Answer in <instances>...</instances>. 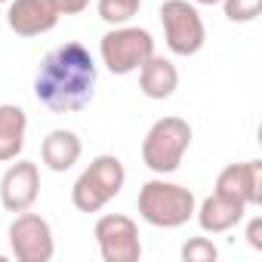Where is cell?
I'll return each instance as SVG.
<instances>
[{"label":"cell","mask_w":262,"mask_h":262,"mask_svg":"<svg viewBox=\"0 0 262 262\" xmlns=\"http://www.w3.org/2000/svg\"><path fill=\"white\" fill-rule=\"evenodd\" d=\"M96 80H99V71H96L93 53L83 43L68 40L43 56L34 74V96L50 111L71 114V111H83L93 102Z\"/></svg>","instance_id":"obj_1"},{"label":"cell","mask_w":262,"mask_h":262,"mask_svg":"<svg viewBox=\"0 0 262 262\" xmlns=\"http://www.w3.org/2000/svg\"><path fill=\"white\" fill-rule=\"evenodd\" d=\"M139 216L155 225V228H179L185 225L191 216H194V191L179 185V182H167L164 176L158 179H148L142 188H139Z\"/></svg>","instance_id":"obj_2"},{"label":"cell","mask_w":262,"mask_h":262,"mask_svg":"<svg viewBox=\"0 0 262 262\" xmlns=\"http://www.w3.org/2000/svg\"><path fill=\"white\" fill-rule=\"evenodd\" d=\"M191 145V126L188 120L167 114L161 120L151 123V129L142 139V164L158 173V176H170L182 167V158Z\"/></svg>","instance_id":"obj_3"},{"label":"cell","mask_w":262,"mask_h":262,"mask_svg":"<svg viewBox=\"0 0 262 262\" xmlns=\"http://www.w3.org/2000/svg\"><path fill=\"white\" fill-rule=\"evenodd\" d=\"M123 182H126L123 161L114 158V155H99L77 176V182L71 188V204L80 213H99L108 201H114L120 194Z\"/></svg>","instance_id":"obj_4"},{"label":"cell","mask_w":262,"mask_h":262,"mask_svg":"<svg viewBox=\"0 0 262 262\" xmlns=\"http://www.w3.org/2000/svg\"><path fill=\"white\" fill-rule=\"evenodd\" d=\"M99 56L111 74H133L145 65L148 56H155V37L151 31L136 25H117L99 40Z\"/></svg>","instance_id":"obj_5"},{"label":"cell","mask_w":262,"mask_h":262,"mask_svg":"<svg viewBox=\"0 0 262 262\" xmlns=\"http://www.w3.org/2000/svg\"><path fill=\"white\" fill-rule=\"evenodd\" d=\"M164 37L173 56H198L207 43V28L194 4L188 0H164L161 7Z\"/></svg>","instance_id":"obj_6"},{"label":"cell","mask_w":262,"mask_h":262,"mask_svg":"<svg viewBox=\"0 0 262 262\" xmlns=\"http://www.w3.org/2000/svg\"><path fill=\"white\" fill-rule=\"evenodd\" d=\"M10 250L19 262H50L56 256V237L40 213H16L10 225Z\"/></svg>","instance_id":"obj_7"},{"label":"cell","mask_w":262,"mask_h":262,"mask_svg":"<svg viewBox=\"0 0 262 262\" xmlns=\"http://www.w3.org/2000/svg\"><path fill=\"white\" fill-rule=\"evenodd\" d=\"M96 244L105 262H139L142 259V241L139 225L123 213H105L96 222Z\"/></svg>","instance_id":"obj_8"},{"label":"cell","mask_w":262,"mask_h":262,"mask_svg":"<svg viewBox=\"0 0 262 262\" xmlns=\"http://www.w3.org/2000/svg\"><path fill=\"white\" fill-rule=\"evenodd\" d=\"M40 194V170L34 161H10L4 179H0V204L7 213H25L37 204Z\"/></svg>","instance_id":"obj_9"},{"label":"cell","mask_w":262,"mask_h":262,"mask_svg":"<svg viewBox=\"0 0 262 262\" xmlns=\"http://www.w3.org/2000/svg\"><path fill=\"white\" fill-rule=\"evenodd\" d=\"M62 13L56 0H10L7 25L19 37H40L59 25Z\"/></svg>","instance_id":"obj_10"},{"label":"cell","mask_w":262,"mask_h":262,"mask_svg":"<svg viewBox=\"0 0 262 262\" xmlns=\"http://www.w3.org/2000/svg\"><path fill=\"white\" fill-rule=\"evenodd\" d=\"M216 191L234 201H244L247 207H259L262 204V161L228 164L216 179Z\"/></svg>","instance_id":"obj_11"},{"label":"cell","mask_w":262,"mask_h":262,"mask_svg":"<svg viewBox=\"0 0 262 262\" xmlns=\"http://www.w3.org/2000/svg\"><path fill=\"white\" fill-rule=\"evenodd\" d=\"M194 216H198V225L207 234H222V231H231L247 216V204L244 201H234L228 194L213 191L201 207H194Z\"/></svg>","instance_id":"obj_12"},{"label":"cell","mask_w":262,"mask_h":262,"mask_svg":"<svg viewBox=\"0 0 262 262\" xmlns=\"http://www.w3.org/2000/svg\"><path fill=\"white\" fill-rule=\"evenodd\" d=\"M83 155L80 136L74 129H50L47 139L40 142V161L53 173H68Z\"/></svg>","instance_id":"obj_13"},{"label":"cell","mask_w":262,"mask_h":262,"mask_svg":"<svg viewBox=\"0 0 262 262\" xmlns=\"http://www.w3.org/2000/svg\"><path fill=\"white\" fill-rule=\"evenodd\" d=\"M28 133V114L25 108L4 102L0 105V164H10L22 155Z\"/></svg>","instance_id":"obj_14"},{"label":"cell","mask_w":262,"mask_h":262,"mask_svg":"<svg viewBox=\"0 0 262 262\" xmlns=\"http://www.w3.org/2000/svg\"><path fill=\"white\" fill-rule=\"evenodd\" d=\"M176 86H179V71H176V65L170 62V59H164V56H148L145 59V65L139 68V90L148 96V99H170L173 93H176Z\"/></svg>","instance_id":"obj_15"},{"label":"cell","mask_w":262,"mask_h":262,"mask_svg":"<svg viewBox=\"0 0 262 262\" xmlns=\"http://www.w3.org/2000/svg\"><path fill=\"white\" fill-rule=\"evenodd\" d=\"M142 7V0H99L96 10H99V19L111 28L117 25H126Z\"/></svg>","instance_id":"obj_16"},{"label":"cell","mask_w":262,"mask_h":262,"mask_svg":"<svg viewBox=\"0 0 262 262\" xmlns=\"http://www.w3.org/2000/svg\"><path fill=\"white\" fill-rule=\"evenodd\" d=\"M182 259L185 262H216L219 250L210 237H191V241L182 244Z\"/></svg>","instance_id":"obj_17"},{"label":"cell","mask_w":262,"mask_h":262,"mask_svg":"<svg viewBox=\"0 0 262 262\" xmlns=\"http://www.w3.org/2000/svg\"><path fill=\"white\" fill-rule=\"evenodd\" d=\"M228 22H253L262 10V0H222Z\"/></svg>","instance_id":"obj_18"},{"label":"cell","mask_w":262,"mask_h":262,"mask_svg":"<svg viewBox=\"0 0 262 262\" xmlns=\"http://www.w3.org/2000/svg\"><path fill=\"white\" fill-rule=\"evenodd\" d=\"M247 244L253 250H262V216H253L247 222Z\"/></svg>","instance_id":"obj_19"},{"label":"cell","mask_w":262,"mask_h":262,"mask_svg":"<svg viewBox=\"0 0 262 262\" xmlns=\"http://www.w3.org/2000/svg\"><path fill=\"white\" fill-rule=\"evenodd\" d=\"M56 7H59L62 16H77L90 7V0H56Z\"/></svg>","instance_id":"obj_20"},{"label":"cell","mask_w":262,"mask_h":262,"mask_svg":"<svg viewBox=\"0 0 262 262\" xmlns=\"http://www.w3.org/2000/svg\"><path fill=\"white\" fill-rule=\"evenodd\" d=\"M191 4H201V7H216V4H222V0H191Z\"/></svg>","instance_id":"obj_21"},{"label":"cell","mask_w":262,"mask_h":262,"mask_svg":"<svg viewBox=\"0 0 262 262\" xmlns=\"http://www.w3.org/2000/svg\"><path fill=\"white\" fill-rule=\"evenodd\" d=\"M0 4H10V0H0Z\"/></svg>","instance_id":"obj_22"}]
</instances>
